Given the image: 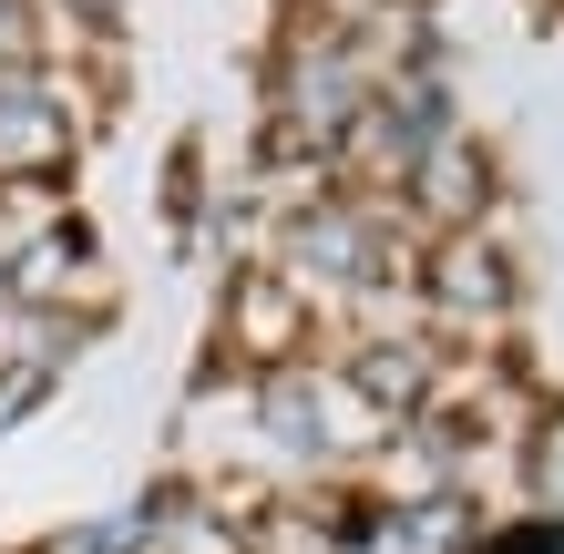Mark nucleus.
<instances>
[{
    "mask_svg": "<svg viewBox=\"0 0 564 554\" xmlns=\"http://www.w3.org/2000/svg\"><path fill=\"white\" fill-rule=\"evenodd\" d=\"M154 554H247L237 524H206V513H185V524H154Z\"/></svg>",
    "mask_w": 564,
    "mask_h": 554,
    "instance_id": "nucleus-1",
    "label": "nucleus"
}]
</instances>
